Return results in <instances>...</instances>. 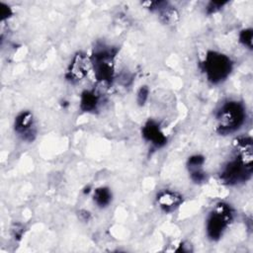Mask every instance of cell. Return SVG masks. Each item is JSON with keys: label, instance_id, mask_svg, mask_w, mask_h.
<instances>
[{"label": "cell", "instance_id": "obj_13", "mask_svg": "<svg viewBox=\"0 0 253 253\" xmlns=\"http://www.w3.org/2000/svg\"><path fill=\"white\" fill-rule=\"evenodd\" d=\"M252 40H253V31L252 29H244L239 33V42L249 48L252 49Z\"/></svg>", "mask_w": 253, "mask_h": 253}, {"label": "cell", "instance_id": "obj_17", "mask_svg": "<svg viewBox=\"0 0 253 253\" xmlns=\"http://www.w3.org/2000/svg\"><path fill=\"white\" fill-rule=\"evenodd\" d=\"M227 2L226 1H210L206 7V13L208 15L218 12Z\"/></svg>", "mask_w": 253, "mask_h": 253}, {"label": "cell", "instance_id": "obj_14", "mask_svg": "<svg viewBox=\"0 0 253 253\" xmlns=\"http://www.w3.org/2000/svg\"><path fill=\"white\" fill-rule=\"evenodd\" d=\"M205 157L202 154H194L191 155L188 158L187 161V168L188 170H194L198 168H203V165L205 164Z\"/></svg>", "mask_w": 253, "mask_h": 253}, {"label": "cell", "instance_id": "obj_11", "mask_svg": "<svg viewBox=\"0 0 253 253\" xmlns=\"http://www.w3.org/2000/svg\"><path fill=\"white\" fill-rule=\"evenodd\" d=\"M113 199L111 190L108 187H99L93 193V201L99 208L108 207Z\"/></svg>", "mask_w": 253, "mask_h": 253}, {"label": "cell", "instance_id": "obj_7", "mask_svg": "<svg viewBox=\"0 0 253 253\" xmlns=\"http://www.w3.org/2000/svg\"><path fill=\"white\" fill-rule=\"evenodd\" d=\"M14 130L24 141H34L37 136V127L33 113L30 111L19 113L14 121Z\"/></svg>", "mask_w": 253, "mask_h": 253}, {"label": "cell", "instance_id": "obj_3", "mask_svg": "<svg viewBox=\"0 0 253 253\" xmlns=\"http://www.w3.org/2000/svg\"><path fill=\"white\" fill-rule=\"evenodd\" d=\"M201 67L211 83L219 84L229 76L233 63L226 54L215 50H209L201 62Z\"/></svg>", "mask_w": 253, "mask_h": 253}, {"label": "cell", "instance_id": "obj_9", "mask_svg": "<svg viewBox=\"0 0 253 253\" xmlns=\"http://www.w3.org/2000/svg\"><path fill=\"white\" fill-rule=\"evenodd\" d=\"M183 196L172 190L160 191L156 196V203L160 210L165 213L175 211L183 203Z\"/></svg>", "mask_w": 253, "mask_h": 253}, {"label": "cell", "instance_id": "obj_15", "mask_svg": "<svg viewBox=\"0 0 253 253\" xmlns=\"http://www.w3.org/2000/svg\"><path fill=\"white\" fill-rule=\"evenodd\" d=\"M189 175L191 180L196 184H202L207 180V173L203 170V168L190 170Z\"/></svg>", "mask_w": 253, "mask_h": 253}, {"label": "cell", "instance_id": "obj_8", "mask_svg": "<svg viewBox=\"0 0 253 253\" xmlns=\"http://www.w3.org/2000/svg\"><path fill=\"white\" fill-rule=\"evenodd\" d=\"M143 139L156 148L163 147L167 143V136L162 131L159 124L154 120H148L141 127Z\"/></svg>", "mask_w": 253, "mask_h": 253}, {"label": "cell", "instance_id": "obj_4", "mask_svg": "<svg viewBox=\"0 0 253 253\" xmlns=\"http://www.w3.org/2000/svg\"><path fill=\"white\" fill-rule=\"evenodd\" d=\"M234 217L233 209L226 203H218L211 211L206 221V233L211 241L221 238Z\"/></svg>", "mask_w": 253, "mask_h": 253}, {"label": "cell", "instance_id": "obj_20", "mask_svg": "<svg viewBox=\"0 0 253 253\" xmlns=\"http://www.w3.org/2000/svg\"><path fill=\"white\" fill-rule=\"evenodd\" d=\"M78 216L81 220L83 221H88L91 218V213L88 211L85 210H81L78 211Z\"/></svg>", "mask_w": 253, "mask_h": 253}, {"label": "cell", "instance_id": "obj_16", "mask_svg": "<svg viewBox=\"0 0 253 253\" xmlns=\"http://www.w3.org/2000/svg\"><path fill=\"white\" fill-rule=\"evenodd\" d=\"M149 97V89L147 86H141L136 94V102L138 106H144Z\"/></svg>", "mask_w": 253, "mask_h": 253}, {"label": "cell", "instance_id": "obj_19", "mask_svg": "<svg viewBox=\"0 0 253 253\" xmlns=\"http://www.w3.org/2000/svg\"><path fill=\"white\" fill-rule=\"evenodd\" d=\"M23 233H24V227H23L21 224L17 223V224H15V225L12 227V234H13V236H14L15 239L19 240V239L22 237Z\"/></svg>", "mask_w": 253, "mask_h": 253}, {"label": "cell", "instance_id": "obj_6", "mask_svg": "<svg viewBox=\"0 0 253 253\" xmlns=\"http://www.w3.org/2000/svg\"><path fill=\"white\" fill-rule=\"evenodd\" d=\"M91 67L92 64L90 57H88L87 54L83 51H77L73 55L67 67V70L65 72V78L72 84L78 83L87 76Z\"/></svg>", "mask_w": 253, "mask_h": 253}, {"label": "cell", "instance_id": "obj_10", "mask_svg": "<svg viewBox=\"0 0 253 253\" xmlns=\"http://www.w3.org/2000/svg\"><path fill=\"white\" fill-rule=\"evenodd\" d=\"M101 103V97L95 90H84L80 97V110L85 113H95Z\"/></svg>", "mask_w": 253, "mask_h": 253}, {"label": "cell", "instance_id": "obj_2", "mask_svg": "<svg viewBox=\"0 0 253 253\" xmlns=\"http://www.w3.org/2000/svg\"><path fill=\"white\" fill-rule=\"evenodd\" d=\"M118 49L106 44H98L90 57L94 74L99 82L111 84L115 74V58Z\"/></svg>", "mask_w": 253, "mask_h": 253}, {"label": "cell", "instance_id": "obj_12", "mask_svg": "<svg viewBox=\"0 0 253 253\" xmlns=\"http://www.w3.org/2000/svg\"><path fill=\"white\" fill-rule=\"evenodd\" d=\"M159 19L164 25H175L179 19V13L175 7L167 3L159 12Z\"/></svg>", "mask_w": 253, "mask_h": 253}, {"label": "cell", "instance_id": "obj_1", "mask_svg": "<svg viewBox=\"0 0 253 253\" xmlns=\"http://www.w3.org/2000/svg\"><path fill=\"white\" fill-rule=\"evenodd\" d=\"M215 119L217 121L216 132L221 135L230 134L244 125L246 120L245 107L238 101H226L216 111Z\"/></svg>", "mask_w": 253, "mask_h": 253}, {"label": "cell", "instance_id": "obj_18", "mask_svg": "<svg viewBox=\"0 0 253 253\" xmlns=\"http://www.w3.org/2000/svg\"><path fill=\"white\" fill-rule=\"evenodd\" d=\"M13 14L11 7L3 2H0V20L3 22L9 19Z\"/></svg>", "mask_w": 253, "mask_h": 253}, {"label": "cell", "instance_id": "obj_5", "mask_svg": "<svg viewBox=\"0 0 253 253\" xmlns=\"http://www.w3.org/2000/svg\"><path fill=\"white\" fill-rule=\"evenodd\" d=\"M253 161L245 159L237 154L229 160L221 169L219 178L228 186H235L248 181L253 172Z\"/></svg>", "mask_w": 253, "mask_h": 253}]
</instances>
